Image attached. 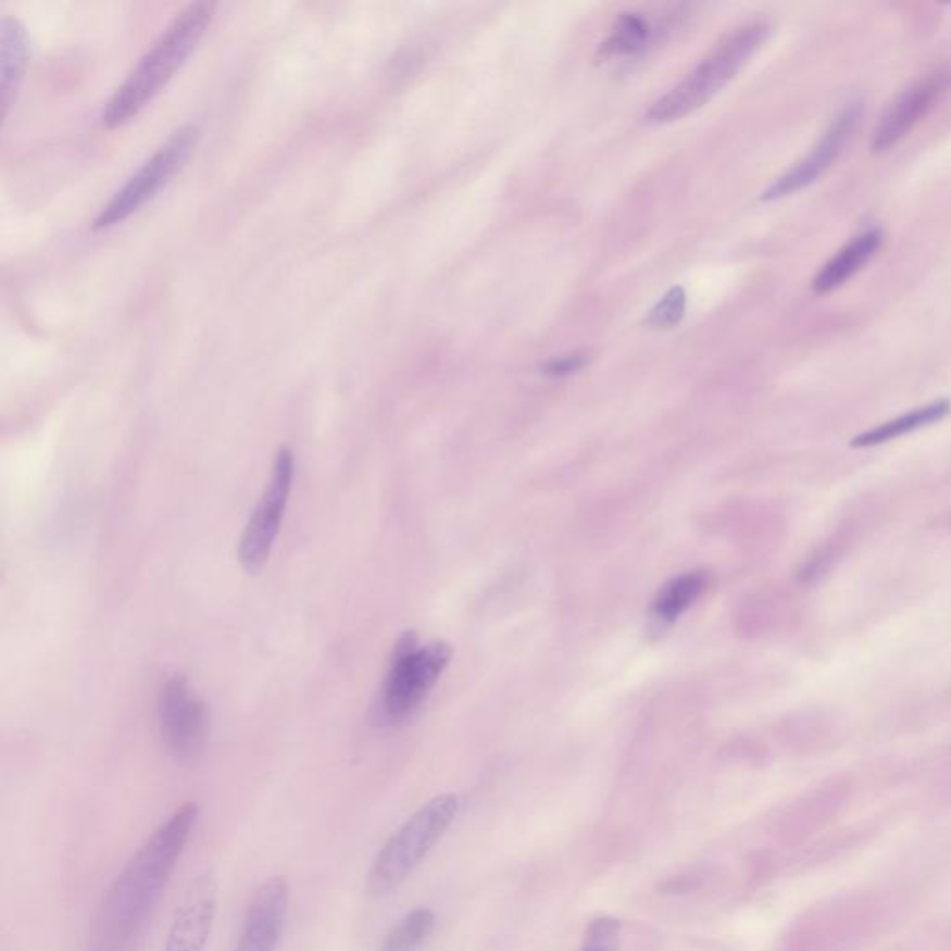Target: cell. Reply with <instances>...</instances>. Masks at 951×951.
Listing matches in <instances>:
<instances>
[{
  "mask_svg": "<svg viewBox=\"0 0 951 951\" xmlns=\"http://www.w3.org/2000/svg\"><path fill=\"white\" fill-rule=\"evenodd\" d=\"M769 30L772 26L764 20L749 21L730 30L683 83L652 104L647 117L654 123L675 122L709 102L748 64L766 41Z\"/></svg>",
  "mask_w": 951,
  "mask_h": 951,
  "instance_id": "cell-3",
  "label": "cell"
},
{
  "mask_svg": "<svg viewBox=\"0 0 951 951\" xmlns=\"http://www.w3.org/2000/svg\"><path fill=\"white\" fill-rule=\"evenodd\" d=\"M290 887L281 875L261 883L251 898L233 951H277L287 926Z\"/></svg>",
  "mask_w": 951,
  "mask_h": 951,
  "instance_id": "cell-11",
  "label": "cell"
},
{
  "mask_svg": "<svg viewBox=\"0 0 951 951\" xmlns=\"http://www.w3.org/2000/svg\"><path fill=\"white\" fill-rule=\"evenodd\" d=\"M861 112L859 102L848 104L835 117V122L830 123L824 138L817 141L816 148L812 149L811 153L806 154L803 160H799L790 172H786L783 177L775 180L764 192L762 199L775 201V199L792 196L806 186H811L812 183H816L835 164V160L840 157L846 143L850 141L851 136L855 133L856 123L861 120Z\"/></svg>",
  "mask_w": 951,
  "mask_h": 951,
  "instance_id": "cell-10",
  "label": "cell"
},
{
  "mask_svg": "<svg viewBox=\"0 0 951 951\" xmlns=\"http://www.w3.org/2000/svg\"><path fill=\"white\" fill-rule=\"evenodd\" d=\"M461 809V799L442 793L429 799L385 842L372 862L366 888L372 896H387L415 872L435 843L441 840Z\"/></svg>",
  "mask_w": 951,
  "mask_h": 951,
  "instance_id": "cell-4",
  "label": "cell"
},
{
  "mask_svg": "<svg viewBox=\"0 0 951 951\" xmlns=\"http://www.w3.org/2000/svg\"><path fill=\"white\" fill-rule=\"evenodd\" d=\"M160 733L177 760L198 759L203 751L211 717L204 702L183 675H173L159 693Z\"/></svg>",
  "mask_w": 951,
  "mask_h": 951,
  "instance_id": "cell-8",
  "label": "cell"
},
{
  "mask_svg": "<svg viewBox=\"0 0 951 951\" xmlns=\"http://www.w3.org/2000/svg\"><path fill=\"white\" fill-rule=\"evenodd\" d=\"M881 243V230H864L848 246H843L842 250L817 272L816 277L812 279V290L816 295H829L833 290L842 287L843 283L850 281L856 272H861L874 259Z\"/></svg>",
  "mask_w": 951,
  "mask_h": 951,
  "instance_id": "cell-13",
  "label": "cell"
},
{
  "mask_svg": "<svg viewBox=\"0 0 951 951\" xmlns=\"http://www.w3.org/2000/svg\"><path fill=\"white\" fill-rule=\"evenodd\" d=\"M292 479H295V455L292 450L281 448L275 455L268 486L251 513L238 547V558L250 575H256L268 562L275 537L281 528L283 515L287 510Z\"/></svg>",
  "mask_w": 951,
  "mask_h": 951,
  "instance_id": "cell-7",
  "label": "cell"
},
{
  "mask_svg": "<svg viewBox=\"0 0 951 951\" xmlns=\"http://www.w3.org/2000/svg\"><path fill=\"white\" fill-rule=\"evenodd\" d=\"M589 355L586 351H575L568 355H560V358L550 359L543 366V372L547 376L562 377L568 374H575L580 371L584 364L588 363Z\"/></svg>",
  "mask_w": 951,
  "mask_h": 951,
  "instance_id": "cell-21",
  "label": "cell"
},
{
  "mask_svg": "<svg viewBox=\"0 0 951 951\" xmlns=\"http://www.w3.org/2000/svg\"><path fill=\"white\" fill-rule=\"evenodd\" d=\"M684 311H686V292L683 287H673L649 311L646 324L651 329H671L683 320Z\"/></svg>",
  "mask_w": 951,
  "mask_h": 951,
  "instance_id": "cell-19",
  "label": "cell"
},
{
  "mask_svg": "<svg viewBox=\"0 0 951 951\" xmlns=\"http://www.w3.org/2000/svg\"><path fill=\"white\" fill-rule=\"evenodd\" d=\"M950 86L951 70H937L901 91L875 125L872 151L885 153L896 148L935 109Z\"/></svg>",
  "mask_w": 951,
  "mask_h": 951,
  "instance_id": "cell-9",
  "label": "cell"
},
{
  "mask_svg": "<svg viewBox=\"0 0 951 951\" xmlns=\"http://www.w3.org/2000/svg\"><path fill=\"white\" fill-rule=\"evenodd\" d=\"M217 911V879L201 874L193 879L173 918L164 951H203Z\"/></svg>",
  "mask_w": 951,
  "mask_h": 951,
  "instance_id": "cell-12",
  "label": "cell"
},
{
  "mask_svg": "<svg viewBox=\"0 0 951 951\" xmlns=\"http://www.w3.org/2000/svg\"><path fill=\"white\" fill-rule=\"evenodd\" d=\"M196 803L180 804L136 851L91 918L86 951H138L164 888L198 822Z\"/></svg>",
  "mask_w": 951,
  "mask_h": 951,
  "instance_id": "cell-1",
  "label": "cell"
},
{
  "mask_svg": "<svg viewBox=\"0 0 951 951\" xmlns=\"http://www.w3.org/2000/svg\"><path fill=\"white\" fill-rule=\"evenodd\" d=\"M950 413L951 400H946V398L944 400H937V402L929 403L926 408L914 409L911 413L898 416L894 421L885 422L883 426H877V428L856 435L855 439L851 441V447H877V445H883V442L898 439L901 435L911 434V431H916V429L927 428V426H933L937 422L944 421L946 416H950Z\"/></svg>",
  "mask_w": 951,
  "mask_h": 951,
  "instance_id": "cell-15",
  "label": "cell"
},
{
  "mask_svg": "<svg viewBox=\"0 0 951 951\" xmlns=\"http://www.w3.org/2000/svg\"><path fill=\"white\" fill-rule=\"evenodd\" d=\"M198 138L199 130L193 125L177 128L141 164L140 170L125 183L122 190H117L114 198L102 207L91 227L96 230L110 229L114 225L123 224L127 217L140 211L141 207L153 201L160 190L166 188L170 180L185 167L198 143Z\"/></svg>",
  "mask_w": 951,
  "mask_h": 951,
  "instance_id": "cell-6",
  "label": "cell"
},
{
  "mask_svg": "<svg viewBox=\"0 0 951 951\" xmlns=\"http://www.w3.org/2000/svg\"><path fill=\"white\" fill-rule=\"evenodd\" d=\"M214 10V2H196L167 25L107 102L101 117L104 127H122L151 104L198 47L211 25Z\"/></svg>",
  "mask_w": 951,
  "mask_h": 951,
  "instance_id": "cell-2",
  "label": "cell"
},
{
  "mask_svg": "<svg viewBox=\"0 0 951 951\" xmlns=\"http://www.w3.org/2000/svg\"><path fill=\"white\" fill-rule=\"evenodd\" d=\"M435 929V914L426 906L413 909L385 935L379 951H418Z\"/></svg>",
  "mask_w": 951,
  "mask_h": 951,
  "instance_id": "cell-18",
  "label": "cell"
},
{
  "mask_svg": "<svg viewBox=\"0 0 951 951\" xmlns=\"http://www.w3.org/2000/svg\"><path fill=\"white\" fill-rule=\"evenodd\" d=\"M654 26L641 13H621L620 20L613 26L610 38L599 47V58L612 60L615 57H626L643 51L651 41Z\"/></svg>",
  "mask_w": 951,
  "mask_h": 951,
  "instance_id": "cell-17",
  "label": "cell"
},
{
  "mask_svg": "<svg viewBox=\"0 0 951 951\" xmlns=\"http://www.w3.org/2000/svg\"><path fill=\"white\" fill-rule=\"evenodd\" d=\"M706 588V578L702 573H688V575L673 578L660 589L656 599L652 602V621L658 626H667L677 621L688 608L697 601V597Z\"/></svg>",
  "mask_w": 951,
  "mask_h": 951,
  "instance_id": "cell-16",
  "label": "cell"
},
{
  "mask_svg": "<svg viewBox=\"0 0 951 951\" xmlns=\"http://www.w3.org/2000/svg\"><path fill=\"white\" fill-rule=\"evenodd\" d=\"M450 660V649L445 643L418 647L415 634H405L398 641L385 678L379 719L385 723L403 722L413 714L434 688L437 678Z\"/></svg>",
  "mask_w": 951,
  "mask_h": 951,
  "instance_id": "cell-5",
  "label": "cell"
},
{
  "mask_svg": "<svg viewBox=\"0 0 951 951\" xmlns=\"http://www.w3.org/2000/svg\"><path fill=\"white\" fill-rule=\"evenodd\" d=\"M28 62V38L25 26L15 17L0 20V93L2 109L8 114Z\"/></svg>",
  "mask_w": 951,
  "mask_h": 951,
  "instance_id": "cell-14",
  "label": "cell"
},
{
  "mask_svg": "<svg viewBox=\"0 0 951 951\" xmlns=\"http://www.w3.org/2000/svg\"><path fill=\"white\" fill-rule=\"evenodd\" d=\"M621 922L613 916H599L589 924L584 937V951H620Z\"/></svg>",
  "mask_w": 951,
  "mask_h": 951,
  "instance_id": "cell-20",
  "label": "cell"
}]
</instances>
